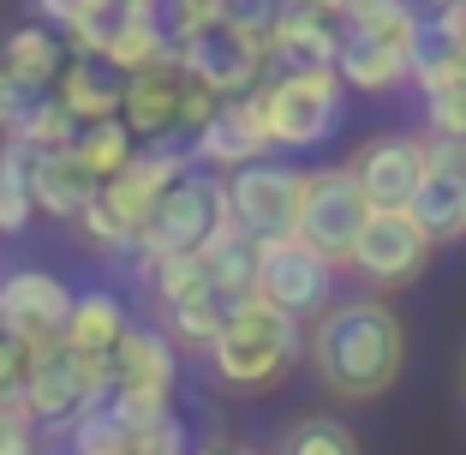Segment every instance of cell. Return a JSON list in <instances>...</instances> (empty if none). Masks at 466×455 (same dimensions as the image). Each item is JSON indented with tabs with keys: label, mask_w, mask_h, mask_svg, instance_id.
<instances>
[{
	"label": "cell",
	"mask_w": 466,
	"mask_h": 455,
	"mask_svg": "<svg viewBox=\"0 0 466 455\" xmlns=\"http://www.w3.org/2000/svg\"><path fill=\"white\" fill-rule=\"evenodd\" d=\"M72 228L84 234V246L96 252V258H108V264H132V252H137V234L126 228L120 216H114L108 204H102V198H90V204L78 210V222H72Z\"/></svg>",
	"instance_id": "cell-32"
},
{
	"label": "cell",
	"mask_w": 466,
	"mask_h": 455,
	"mask_svg": "<svg viewBox=\"0 0 466 455\" xmlns=\"http://www.w3.org/2000/svg\"><path fill=\"white\" fill-rule=\"evenodd\" d=\"M281 13H305V18H329V25H341L347 0H275Z\"/></svg>",
	"instance_id": "cell-40"
},
{
	"label": "cell",
	"mask_w": 466,
	"mask_h": 455,
	"mask_svg": "<svg viewBox=\"0 0 466 455\" xmlns=\"http://www.w3.org/2000/svg\"><path fill=\"white\" fill-rule=\"evenodd\" d=\"M425 139H466V90L425 97Z\"/></svg>",
	"instance_id": "cell-35"
},
{
	"label": "cell",
	"mask_w": 466,
	"mask_h": 455,
	"mask_svg": "<svg viewBox=\"0 0 466 455\" xmlns=\"http://www.w3.org/2000/svg\"><path fill=\"white\" fill-rule=\"evenodd\" d=\"M25 168H30V204H36V216H48V222H78V210L102 192V180L72 150L25 156Z\"/></svg>",
	"instance_id": "cell-17"
},
{
	"label": "cell",
	"mask_w": 466,
	"mask_h": 455,
	"mask_svg": "<svg viewBox=\"0 0 466 455\" xmlns=\"http://www.w3.org/2000/svg\"><path fill=\"white\" fill-rule=\"evenodd\" d=\"M412 222L431 234V246H454V240H466V210H461V192L449 186V174H442L437 162L425 156V174H419V192L407 198Z\"/></svg>",
	"instance_id": "cell-25"
},
{
	"label": "cell",
	"mask_w": 466,
	"mask_h": 455,
	"mask_svg": "<svg viewBox=\"0 0 466 455\" xmlns=\"http://www.w3.org/2000/svg\"><path fill=\"white\" fill-rule=\"evenodd\" d=\"M0 150H6V120H0Z\"/></svg>",
	"instance_id": "cell-43"
},
{
	"label": "cell",
	"mask_w": 466,
	"mask_h": 455,
	"mask_svg": "<svg viewBox=\"0 0 466 455\" xmlns=\"http://www.w3.org/2000/svg\"><path fill=\"white\" fill-rule=\"evenodd\" d=\"M179 97H186V67L174 55L150 60L120 78V126L137 144H179Z\"/></svg>",
	"instance_id": "cell-14"
},
{
	"label": "cell",
	"mask_w": 466,
	"mask_h": 455,
	"mask_svg": "<svg viewBox=\"0 0 466 455\" xmlns=\"http://www.w3.org/2000/svg\"><path fill=\"white\" fill-rule=\"evenodd\" d=\"M198 258H204V276H209V294H216V300H246L251 282H258V240L233 216H221L216 228H209Z\"/></svg>",
	"instance_id": "cell-22"
},
{
	"label": "cell",
	"mask_w": 466,
	"mask_h": 455,
	"mask_svg": "<svg viewBox=\"0 0 466 455\" xmlns=\"http://www.w3.org/2000/svg\"><path fill=\"white\" fill-rule=\"evenodd\" d=\"M221 317H228V300H216V294H198V300H186V305H167L156 330H162L167 342L179 347V354H204V347L216 342Z\"/></svg>",
	"instance_id": "cell-27"
},
{
	"label": "cell",
	"mask_w": 466,
	"mask_h": 455,
	"mask_svg": "<svg viewBox=\"0 0 466 455\" xmlns=\"http://www.w3.org/2000/svg\"><path fill=\"white\" fill-rule=\"evenodd\" d=\"M365 216H370V204H365V192H359V180H353L347 162L305 168V198H299V228H293V234H299L317 258H329L335 270H347V252H353Z\"/></svg>",
	"instance_id": "cell-8"
},
{
	"label": "cell",
	"mask_w": 466,
	"mask_h": 455,
	"mask_svg": "<svg viewBox=\"0 0 466 455\" xmlns=\"http://www.w3.org/2000/svg\"><path fill=\"white\" fill-rule=\"evenodd\" d=\"M60 67H66V42H60V30L48 25H18L0 36V78L18 84L25 97H48L60 78Z\"/></svg>",
	"instance_id": "cell-18"
},
{
	"label": "cell",
	"mask_w": 466,
	"mask_h": 455,
	"mask_svg": "<svg viewBox=\"0 0 466 455\" xmlns=\"http://www.w3.org/2000/svg\"><path fill=\"white\" fill-rule=\"evenodd\" d=\"M431 258H437V246H431V234L412 222V210L389 204V210H370L365 216L353 252H347V270H353L370 294H395V288L425 276Z\"/></svg>",
	"instance_id": "cell-7"
},
{
	"label": "cell",
	"mask_w": 466,
	"mask_h": 455,
	"mask_svg": "<svg viewBox=\"0 0 466 455\" xmlns=\"http://www.w3.org/2000/svg\"><path fill=\"white\" fill-rule=\"evenodd\" d=\"M192 455H251L246 443H228V438H209V443H192Z\"/></svg>",
	"instance_id": "cell-41"
},
{
	"label": "cell",
	"mask_w": 466,
	"mask_h": 455,
	"mask_svg": "<svg viewBox=\"0 0 466 455\" xmlns=\"http://www.w3.org/2000/svg\"><path fill=\"white\" fill-rule=\"evenodd\" d=\"M335 78L347 84V97H395L400 84L412 78V55L389 48V42H370V36H341Z\"/></svg>",
	"instance_id": "cell-20"
},
{
	"label": "cell",
	"mask_w": 466,
	"mask_h": 455,
	"mask_svg": "<svg viewBox=\"0 0 466 455\" xmlns=\"http://www.w3.org/2000/svg\"><path fill=\"white\" fill-rule=\"evenodd\" d=\"M0 455H42V431L25 408H0Z\"/></svg>",
	"instance_id": "cell-37"
},
{
	"label": "cell",
	"mask_w": 466,
	"mask_h": 455,
	"mask_svg": "<svg viewBox=\"0 0 466 455\" xmlns=\"http://www.w3.org/2000/svg\"><path fill=\"white\" fill-rule=\"evenodd\" d=\"M186 156H192V168H209V174H233V168L275 156L258 97H233V102H221V109L192 132V139H186Z\"/></svg>",
	"instance_id": "cell-15"
},
{
	"label": "cell",
	"mask_w": 466,
	"mask_h": 455,
	"mask_svg": "<svg viewBox=\"0 0 466 455\" xmlns=\"http://www.w3.org/2000/svg\"><path fill=\"white\" fill-rule=\"evenodd\" d=\"M72 312V282L42 270V264H18L0 276V336H13L25 347H48L60 342Z\"/></svg>",
	"instance_id": "cell-12"
},
{
	"label": "cell",
	"mask_w": 466,
	"mask_h": 455,
	"mask_svg": "<svg viewBox=\"0 0 466 455\" xmlns=\"http://www.w3.org/2000/svg\"><path fill=\"white\" fill-rule=\"evenodd\" d=\"M126 455H192V431H186V419L167 408V414H150L144 426H132Z\"/></svg>",
	"instance_id": "cell-33"
},
{
	"label": "cell",
	"mask_w": 466,
	"mask_h": 455,
	"mask_svg": "<svg viewBox=\"0 0 466 455\" xmlns=\"http://www.w3.org/2000/svg\"><path fill=\"white\" fill-rule=\"evenodd\" d=\"M174 60L186 67V78H198L204 90H216L221 102L251 97V90L269 78L263 36H251V30L228 25V18H216V25L192 30V36H179V42H174Z\"/></svg>",
	"instance_id": "cell-9"
},
{
	"label": "cell",
	"mask_w": 466,
	"mask_h": 455,
	"mask_svg": "<svg viewBox=\"0 0 466 455\" xmlns=\"http://www.w3.org/2000/svg\"><path fill=\"white\" fill-rule=\"evenodd\" d=\"M30 354L36 347L13 342V336H0V408H18L25 401V377H30Z\"/></svg>",
	"instance_id": "cell-36"
},
{
	"label": "cell",
	"mask_w": 466,
	"mask_h": 455,
	"mask_svg": "<svg viewBox=\"0 0 466 455\" xmlns=\"http://www.w3.org/2000/svg\"><path fill=\"white\" fill-rule=\"evenodd\" d=\"M204 366L233 396H263V389L288 384L305 366V324L288 312H275L258 294L228 300V317H221L216 342L204 347Z\"/></svg>",
	"instance_id": "cell-2"
},
{
	"label": "cell",
	"mask_w": 466,
	"mask_h": 455,
	"mask_svg": "<svg viewBox=\"0 0 466 455\" xmlns=\"http://www.w3.org/2000/svg\"><path fill=\"white\" fill-rule=\"evenodd\" d=\"M419 13H442V6H461V0H412Z\"/></svg>",
	"instance_id": "cell-42"
},
{
	"label": "cell",
	"mask_w": 466,
	"mask_h": 455,
	"mask_svg": "<svg viewBox=\"0 0 466 455\" xmlns=\"http://www.w3.org/2000/svg\"><path fill=\"white\" fill-rule=\"evenodd\" d=\"M96 401H108V359H84L66 342H48L30 354V377H25V401L18 408L30 414V426L42 438H60Z\"/></svg>",
	"instance_id": "cell-5"
},
{
	"label": "cell",
	"mask_w": 466,
	"mask_h": 455,
	"mask_svg": "<svg viewBox=\"0 0 466 455\" xmlns=\"http://www.w3.org/2000/svg\"><path fill=\"white\" fill-rule=\"evenodd\" d=\"M228 216V186L209 168H186V174L156 198V210L137 228L132 258H167V252H198L209 240V228Z\"/></svg>",
	"instance_id": "cell-6"
},
{
	"label": "cell",
	"mask_w": 466,
	"mask_h": 455,
	"mask_svg": "<svg viewBox=\"0 0 466 455\" xmlns=\"http://www.w3.org/2000/svg\"><path fill=\"white\" fill-rule=\"evenodd\" d=\"M60 438H66V455H126V438H132V431H126V419L114 414L108 401H96V408H84Z\"/></svg>",
	"instance_id": "cell-31"
},
{
	"label": "cell",
	"mask_w": 466,
	"mask_h": 455,
	"mask_svg": "<svg viewBox=\"0 0 466 455\" xmlns=\"http://www.w3.org/2000/svg\"><path fill=\"white\" fill-rule=\"evenodd\" d=\"M431 162L449 174V186L461 192V210H466V139H431Z\"/></svg>",
	"instance_id": "cell-39"
},
{
	"label": "cell",
	"mask_w": 466,
	"mask_h": 455,
	"mask_svg": "<svg viewBox=\"0 0 466 455\" xmlns=\"http://www.w3.org/2000/svg\"><path fill=\"white\" fill-rule=\"evenodd\" d=\"M454 55H461V60H466V36H461V48H454Z\"/></svg>",
	"instance_id": "cell-44"
},
{
	"label": "cell",
	"mask_w": 466,
	"mask_h": 455,
	"mask_svg": "<svg viewBox=\"0 0 466 455\" xmlns=\"http://www.w3.org/2000/svg\"><path fill=\"white\" fill-rule=\"evenodd\" d=\"M132 150H137V139L120 126V114H114V120H90V126H78V139H72V156H78V162L90 168L96 180L120 174V168L132 162Z\"/></svg>",
	"instance_id": "cell-28"
},
{
	"label": "cell",
	"mask_w": 466,
	"mask_h": 455,
	"mask_svg": "<svg viewBox=\"0 0 466 455\" xmlns=\"http://www.w3.org/2000/svg\"><path fill=\"white\" fill-rule=\"evenodd\" d=\"M425 156H431L425 132H377V139H365L353 156H347V168H353L365 204L389 210V204H407V198L419 192Z\"/></svg>",
	"instance_id": "cell-13"
},
{
	"label": "cell",
	"mask_w": 466,
	"mask_h": 455,
	"mask_svg": "<svg viewBox=\"0 0 466 455\" xmlns=\"http://www.w3.org/2000/svg\"><path fill=\"white\" fill-rule=\"evenodd\" d=\"M174 389H179V347L156 324H132L108 354V408L132 431L150 414H167Z\"/></svg>",
	"instance_id": "cell-4"
},
{
	"label": "cell",
	"mask_w": 466,
	"mask_h": 455,
	"mask_svg": "<svg viewBox=\"0 0 466 455\" xmlns=\"http://www.w3.org/2000/svg\"><path fill=\"white\" fill-rule=\"evenodd\" d=\"M335 276H341V270H335L329 258H317L299 234L258 240V282H251V294L269 300L275 312L299 317V324H311V317L335 300Z\"/></svg>",
	"instance_id": "cell-11"
},
{
	"label": "cell",
	"mask_w": 466,
	"mask_h": 455,
	"mask_svg": "<svg viewBox=\"0 0 466 455\" xmlns=\"http://www.w3.org/2000/svg\"><path fill=\"white\" fill-rule=\"evenodd\" d=\"M126 330H132V312H126L120 294L114 288H84V294H72V312H66L60 342H66L72 354H84V359H108Z\"/></svg>",
	"instance_id": "cell-21"
},
{
	"label": "cell",
	"mask_w": 466,
	"mask_h": 455,
	"mask_svg": "<svg viewBox=\"0 0 466 455\" xmlns=\"http://www.w3.org/2000/svg\"><path fill=\"white\" fill-rule=\"evenodd\" d=\"M263 109L275 150H317L329 144L347 120V84L335 78V67H293V72H269V78L251 90Z\"/></svg>",
	"instance_id": "cell-3"
},
{
	"label": "cell",
	"mask_w": 466,
	"mask_h": 455,
	"mask_svg": "<svg viewBox=\"0 0 466 455\" xmlns=\"http://www.w3.org/2000/svg\"><path fill=\"white\" fill-rule=\"evenodd\" d=\"M36 222V204H30V168H25V150L6 144L0 150V240H18Z\"/></svg>",
	"instance_id": "cell-30"
},
{
	"label": "cell",
	"mask_w": 466,
	"mask_h": 455,
	"mask_svg": "<svg viewBox=\"0 0 466 455\" xmlns=\"http://www.w3.org/2000/svg\"><path fill=\"white\" fill-rule=\"evenodd\" d=\"M305 359L335 401H383L407 372V324L383 294H335L305 324Z\"/></svg>",
	"instance_id": "cell-1"
},
{
	"label": "cell",
	"mask_w": 466,
	"mask_h": 455,
	"mask_svg": "<svg viewBox=\"0 0 466 455\" xmlns=\"http://www.w3.org/2000/svg\"><path fill=\"white\" fill-rule=\"evenodd\" d=\"M341 36L389 42V48H407V55L419 60V48H425V13H419L412 0H347Z\"/></svg>",
	"instance_id": "cell-24"
},
{
	"label": "cell",
	"mask_w": 466,
	"mask_h": 455,
	"mask_svg": "<svg viewBox=\"0 0 466 455\" xmlns=\"http://www.w3.org/2000/svg\"><path fill=\"white\" fill-rule=\"evenodd\" d=\"M156 18H162L167 42H179V36H192V30L216 25V18H228V0H162Z\"/></svg>",
	"instance_id": "cell-34"
},
{
	"label": "cell",
	"mask_w": 466,
	"mask_h": 455,
	"mask_svg": "<svg viewBox=\"0 0 466 455\" xmlns=\"http://www.w3.org/2000/svg\"><path fill=\"white\" fill-rule=\"evenodd\" d=\"M48 97H55L78 126L114 120V114H120V72L102 67V60L66 55V67H60V78H55V90H48Z\"/></svg>",
	"instance_id": "cell-23"
},
{
	"label": "cell",
	"mask_w": 466,
	"mask_h": 455,
	"mask_svg": "<svg viewBox=\"0 0 466 455\" xmlns=\"http://www.w3.org/2000/svg\"><path fill=\"white\" fill-rule=\"evenodd\" d=\"M275 455H359V438L335 414H305L275 438Z\"/></svg>",
	"instance_id": "cell-29"
},
{
	"label": "cell",
	"mask_w": 466,
	"mask_h": 455,
	"mask_svg": "<svg viewBox=\"0 0 466 455\" xmlns=\"http://www.w3.org/2000/svg\"><path fill=\"white\" fill-rule=\"evenodd\" d=\"M216 109H221V97H216V90H204L198 78H186V97H179V144L192 139V132H198V126H204Z\"/></svg>",
	"instance_id": "cell-38"
},
{
	"label": "cell",
	"mask_w": 466,
	"mask_h": 455,
	"mask_svg": "<svg viewBox=\"0 0 466 455\" xmlns=\"http://www.w3.org/2000/svg\"><path fill=\"white\" fill-rule=\"evenodd\" d=\"M72 139H78V120H72L66 109H60L55 97H36L25 102V109L6 120V144H18L25 156H42V150H72Z\"/></svg>",
	"instance_id": "cell-26"
},
{
	"label": "cell",
	"mask_w": 466,
	"mask_h": 455,
	"mask_svg": "<svg viewBox=\"0 0 466 455\" xmlns=\"http://www.w3.org/2000/svg\"><path fill=\"white\" fill-rule=\"evenodd\" d=\"M263 55H269V72L335 67V55H341V25L305 18V13H281V6H275L269 30H263Z\"/></svg>",
	"instance_id": "cell-19"
},
{
	"label": "cell",
	"mask_w": 466,
	"mask_h": 455,
	"mask_svg": "<svg viewBox=\"0 0 466 455\" xmlns=\"http://www.w3.org/2000/svg\"><path fill=\"white\" fill-rule=\"evenodd\" d=\"M186 168H192L186 144H174V139H167V144H137L132 162H126L120 174L102 180V192H96V198H102V204H108L114 216H120L126 228L137 234V228H144V216L156 210V198H162L167 186L186 174Z\"/></svg>",
	"instance_id": "cell-16"
},
{
	"label": "cell",
	"mask_w": 466,
	"mask_h": 455,
	"mask_svg": "<svg viewBox=\"0 0 466 455\" xmlns=\"http://www.w3.org/2000/svg\"><path fill=\"white\" fill-rule=\"evenodd\" d=\"M221 186H228V216L251 240H288L299 228L305 168L263 156V162H246V168H233V174H221Z\"/></svg>",
	"instance_id": "cell-10"
}]
</instances>
